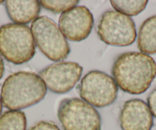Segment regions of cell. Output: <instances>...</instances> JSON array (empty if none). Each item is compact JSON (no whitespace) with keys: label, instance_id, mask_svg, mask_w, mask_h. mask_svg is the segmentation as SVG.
<instances>
[{"label":"cell","instance_id":"18","mask_svg":"<svg viewBox=\"0 0 156 130\" xmlns=\"http://www.w3.org/2000/svg\"><path fill=\"white\" fill-rule=\"evenodd\" d=\"M4 73H5V65H4L3 60L0 56V80L3 77Z\"/></svg>","mask_w":156,"mask_h":130},{"label":"cell","instance_id":"15","mask_svg":"<svg viewBox=\"0 0 156 130\" xmlns=\"http://www.w3.org/2000/svg\"><path fill=\"white\" fill-rule=\"evenodd\" d=\"M79 3L77 0H53V1H40L41 6L44 7L45 9L52 12L55 13H63L64 12L73 8Z\"/></svg>","mask_w":156,"mask_h":130},{"label":"cell","instance_id":"10","mask_svg":"<svg viewBox=\"0 0 156 130\" xmlns=\"http://www.w3.org/2000/svg\"><path fill=\"white\" fill-rule=\"evenodd\" d=\"M119 120L122 130H151L154 125L153 116L148 104L139 99L125 102Z\"/></svg>","mask_w":156,"mask_h":130},{"label":"cell","instance_id":"17","mask_svg":"<svg viewBox=\"0 0 156 130\" xmlns=\"http://www.w3.org/2000/svg\"><path fill=\"white\" fill-rule=\"evenodd\" d=\"M147 103L151 114L156 118V87L148 96Z\"/></svg>","mask_w":156,"mask_h":130},{"label":"cell","instance_id":"11","mask_svg":"<svg viewBox=\"0 0 156 130\" xmlns=\"http://www.w3.org/2000/svg\"><path fill=\"white\" fill-rule=\"evenodd\" d=\"M5 9L9 19L19 25H25L33 22L41 12V4L37 0L13 1L5 2Z\"/></svg>","mask_w":156,"mask_h":130},{"label":"cell","instance_id":"14","mask_svg":"<svg viewBox=\"0 0 156 130\" xmlns=\"http://www.w3.org/2000/svg\"><path fill=\"white\" fill-rule=\"evenodd\" d=\"M110 3L114 9L122 15L126 16H136L142 12L146 8L148 4L147 0H139V1H117L112 0Z\"/></svg>","mask_w":156,"mask_h":130},{"label":"cell","instance_id":"7","mask_svg":"<svg viewBox=\"0 0 156 130\" xmlns=\"http://www.w3.org/2000/svg\"><path fill=\"white\" fill-rule=\"evenodd\" d=\"M77 89L83 101L97 108H103L113 104L118 94V87L114 79L100 71L87 73Z\"/></svg>","mask_w":156,"mask_h":130},{"label":"cell","instance_id":"5","mask_svg":"<svg viewBox=\"0 0 156 130\" xmlns=\"http://www.w3.org/2000/svg\"><path fill=\"white\" fill-rule=\"evenodd\" d=\"M58 117L64 130H101L102 121L98 111L78 98L61 101Z\"/></svg>","mask_w":156,"mask_h":130},{"label":"cell","instance_id":"13","mask_svg":"<svg viewBox=\"0 0 156 130\" xmlns=\"http://www.w3.org/2000/svg\"><path fill=\"white\" fill-rule=\"evenodd\" d=\"M27 119L20 110H9L0 116V130H26Z\"/></svg>","mask_w":156,"mask_h":130},{"label":"cell","instance_id":"12","mask_svg":"<svg viewBox=\"0 0 156 130\" xmlns=\"http://www.w3.org/2000/svg\"><path fill=\"white\" fill-rule=\"evenodd\" d=\"M138 48L145 54H156V16L143 22L138 34Z\"/></svg>","mask_w":156,"mask_h":130},{"label":"cell","instance_id":"1","mask_svg":"<svg viewBox=\"0 0 156 130\" xmlns=\"http://www.w3.org/2000/svg\"><path fill=\"white\" fill-rule=\"evenodd\" d=\"M112 74L122 91L134 95L145 93L156 77V62L139 52H126L117 57Z\"/></svg>","mask_w":156,"mask_h":130},{"label":"cell","instance_id":"19","mask_svg":"<svg viewBox=\"0 0 156 130\" xmlns=\"http://www.w3.org/2000/svg\"><path fill=\"white\" fill-rule=\"evenodd\" d=\"M2 101H1V97H0V115L2 113Z\"/></svg>","mask_w":156,"mask_h":130},{"label":"cell","instance_id":"8","mask_svg":"<svg viewBox=\"0 0 156 130\" xmlns=\"http://www.w3.org/2000/svg\"><path fill=\"white\" fill-rule=\"evenodd\" d=\"M83 73V68L75 62L51 64L39 72V77L51 92L66 93L74 87Z\"/></svg>","mask_w":156,"mask_h":130},{"label":"cell","instance_id":"2","mask_svg":"<svg viewBox=\"0 0 156 130\" xmlns=\"http://www.w3.org/2000/svg\"><path fill=\"white\" fill-rule=\"evenodd\" d=\"M47 86L38 74L19 71L9 76L1 89L2 106L10 110H20L41 102Z\"/></svg>","mask_w":156,"mask_h":130},{"label":"cell","instance_id":"16","mask_svg":"<svg viewBox=\"0 0 156 130\" xmlns=\"http://www.w3.org/2000/svg\"><path fill=\"white\" fill-rule=\"evenodd\" d=\"M28 130H60L59 127L52 122L40 121L34 124Z\"/></svg>","mask_w":156,"mask_h":130},{"label":"cell","instance_id":"4","mask_svg":"<svg viewBox=\"0 0 156 130\" xmlns=\"http://www.w3.org/2000/svg\"><path fill=\"white\" fill-rule=\"evenodd\" d=\"M31 31L37 47L51 61L58 62L68 57V42L51 19L39 16L31 22Z\"/></svg>","mask_w":156,"mask_h":130},{"label":"cell","instance_id":"3","mask_svg":"<svg viewBox=\"0 0 156 130\" xmlns=\"http://www.w3.org/2000/svg\"><path fill=\"white\" fill-rule=\"evenodd\" d=\"M36 47L31 28L10 23L0 27V54L16 65L26 63L35 54Z\"/></svg>","mask_w":156,"mask_h":130},{"label":"cell","instance_id":"6","mask_svg":"<svg viewBox=\"0 0 156 130\" xmlns=\"http://www.w3.org/2000/svg\"><path fill=\"white\" fill-rule=\"evenodd\" d=\"M97 31L103 42L115 47L131 45L137 35L134 21L114 10H108L102 15Z\"/></svg>","mask_w":156,"mask_h":130},{"label":"cell","instance_id":"20","mask_svg":"<svg viewBox=\"0 0 156 130\" xmlns=\"http://www.w3.org/2000/svg\"><path fill=\"white\" fill-rule=\"evenodd\" d=\"M3 1H0V5H1V4H2V3H3Z\"/></svg>","mask_w":156,"mask_h":130},{"label":"cell","instance_id":"9","mask_svg":"<svg viewBox=\"0 0 156 130\" xmlns=\"http://www.w3.org/2000/svg\"><path fill=\"white\" fill-rule=\"evenodd\" d=\"M58 25L66 39L78 42L86 39L90 34L94 16L87 7L75 6L61 13Z\"/></svg>","mask_w":156,"mask_h":130}]
</instances>
